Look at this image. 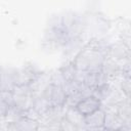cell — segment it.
Returning <instances> with one entry per match:
<instances>
[{
    "instance_id": "obj_1",
    "label": "cell",
    "mask_w": 131,
    "mask_h": 131,
    "mask_svg": "<svg viewBox=\"0 0 131 131\" xmlns=\"http://www.w3.org/2000/svg\"><path fill=\"white\" fill-rule=\"evenodd\" d=\"M103 62V47L97 41H92L79 52L72 63L76 70L81 72H97L101 71Z\"/></svg>"
},
{
    "instance_id": "obj_2",
    "label": "cell",
    "mask_w": 131,
    "mask_h": 131,
    "mask_svg": "<svg viewBox=\"0 0 131 131\" xmlns=\"http://www.w3.org/2000/svg\"><path fill=\"white\" fill-rule=\"evenodd\" d=\"M42 96L46 99L50 106H57V105H64L67 92L64 89L54 83H48L42 92Z\"/></svg>"
},
{
    "instance_id": "obj_3",
    "label": "cell",
    "mask_w": 131,
    "mask_h": 131,
    "mask_svg": "<svg viewBox=\"0 0 131 131\" xmlns=\"http://www.w3.org/2000/svg\"><path fill=\"white\" fill-rule=\"evenodd\" d=\"M77 110L85 117L101 107V100L94 95H88L83 97L77 104Z\"/></svg>"
},
{
    "instance_id": "obj_4",
    "label": "cell",
    "mask_w": 131,
    "mask_h": 131,
    "mask_svg": "<svg viewBox=\"0 0 131 131\" xmlns=\"http://www.w3.org/2000/svg\"><path fill=\"white\" fill-rule=\"evenodd\" d=\"M105 112L100 107L88 116H85L86 129H104Z\"/></svg>"
},
{
    "instance_id": "obj_5",
    "label": "cell",
    "mask_w": 131,
    "mask_h": 131,
    "mask_svg": "<svg viewBox=\"0 0 131 131\" xmlns=\"http://www.w3.org/2000/svg\"><path fill=\"white\" fill-rule=\"evenodd\" d=\"M63 118L73 124L77 129L85 128V117L77 110L76 106H66Z\"/></svg>"
},
{
    "instance_id": "obj_6",
    "label": "cell",
    "mask_w": 131,
    "mask_h": 131,
    "mask_svg": "<svg viewBox=\"0 0 131 131\" xmlns=\"http://www.w3.org/2000/svg\"><path fill=\"white\" fill-rule=\"evenodd\" d=\"M2 72H3V71H2V70H1V68H0V76H1V74H2Z\"/></svg>"
}]
</instances>
